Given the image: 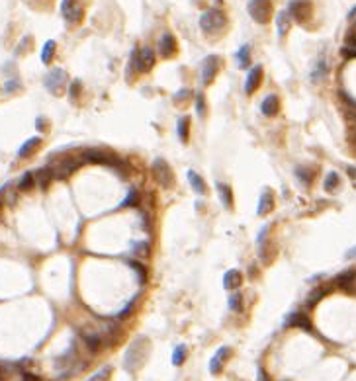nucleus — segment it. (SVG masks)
Masks as SVG:
<instances>
[{
  "label": "nucleus",
  "mask_w": 356,
  "mask_h": 381,
  "mask_svg": "<svg viewBox=\"0 0 356 381\" xmlns=\"http://www.w3.org/2000/svg\"><path fill=\"white\" fill-rule=\"evenodd\" d=\"M241 305H243V297H241V293H235L229 299V307H231V311H241Z\"/></svg>",
  "instance_id": "37"
},
{
  "label": "nucleus",
  "mask_w": 356,
  "mask_h": 381,
  "mask_svg": "<svg viewBox=\"0 0 356 381\" xmlns=\"http://www.w3.org/2000/svg\"><path fill=\"white\" fill-rule=\"evenodd\" d=\"M137 73H149L153 67H155V53L151 47H145V49H137Z\"/></svg>",
  "instance_id": "11"
},
{
  "label": "nucleus",
  "mask_w": 356,
  "mask_h": 381,
  "mask_svg": "<svg viewBox=\"0 0 356 381\" xmlns=\"http://www.w3.org/2000/svg\"><path fill=\"white\" fill-rule=\"evenodd\" d=\"M33 178H35V182H39V186L45 190V188L49 186V182L53 180V172H51L49 166H43V168H39V170L33 174Z\"/></svg>",
  "instance_id": "24"
},
{
  "label": "nucleus",
  "mask_w": 356,
  "mask_h": 381,
  "mask_svg": "<svg viewBox=\"0 0 356 381\" xmlns=\"http://www.w3.org/2000/svg\"><path fill=\"white\" fill-rule=\"evenodd\" d=\"M276 24H278V35L284 37V35L288 33V29H290V14H288L286 10L280 12L278 18H276Z\"/></svg>",
  "instance_id": "28"
},
{
  "label": "nucleus",
  "mask_w": 356,
  "mask_h": 381,
  "mask_svg": "<svg viewBox=\"0 0 356 381\" xmlns=\"http://www.w3.org/2000/svg\"><path fill=\"white\" fill-rule=\"evenodd\" d=\"M110 377H112V367L104 366V367H100L94 375H90L86 381H110Z\"/></svg>",
  "instance_id": "32"
},
{
  "label": "nucleus",
  "mask_w": 356,
  "mask_h": 381,
  "mask_svg": "<svg viewBox=\"0 0 356 381\" xmlns=\"http://www.w3.org/2000/svg\"><path fill=\"white\" fill-rule=\"evenodd\" d=\"M329 73V67H327L325 59H319L317 65L313 67V73H312V80L313 82H321L325 78V74Z\"/></svg>",
  "instance_id": "25"
},
{
  "label": "nucleus",
  "mask_w": 356,
  "mask_h": 381,
  "mask_svg": "<svg viewBox=\"0 0 356 381\" xmlns=\"http://www.w3.org/2000/svg\"><path fill=\"white\" fill-rule=\"evenodd\" d=\"M249 14L254 22L258 24H268L270 18H272V2H266V0H252L249 2Z\"/></svg>",
  "instance_id": "5"
},
{
  "label": "nucleus",
  "mask_w": 356,
  "mask_h": 381,
  "mask_svg": "<svg viewBox=\"0 0 356 381\" xmlns=\"http://www.w3.org/2000/svg\"><path fill=\"white\" fill-rule=\"evenodd\" d=\"M188 180H190V186H192V190L198 194V196H206V192H208V186H206V182H204V178L198 174V172H194V170H190L188 172Z\"/></svg>",
  "instance_id": "22"
},
{
  "label": "nucleus",
  "mask_w": 356,
  "mask_h": 381,
  "mask_svg": "<svg viewBox=\"0 0 356 381\" xmlns=\"http://www.w3.org/2000/svg\"><path fill=\"white\" fill-rule=\"evenodd\" d=\"M176 133H178V137H180L182 143L188 141V135H190V119H188V117H180V119H178Z\"/></svg>",
  "instance_id": "27"
},
{
  "label": "nucleus",
  "mask_w": 356,
  "mask_h": 381,
  "mask_svg": "<svg viewBox=\"0 0 356 381\" xmlns=\"http://www.w3.org/2000/svg\"><path fill=\"white\" fill-rule=\"evenodd\" d=\"M241 281H243V274L239 270H227L225 276H223V288L227 292H233L241 285Z\"/></svg>",
  "instance_id": "18"
},
{
  "label": "nucleus",
  "mask_w": 356,
  "mask_h": 381,
  "mask_svg": "<svg viewBox=\"0 0 356 381\" xmlns=\"http://www.w3.org/2000/svg\"><path fill=\"white\" fill-rule=\"evenodd\" d=\"M33 184H35V178H33V174H31V172H26V174L20 178L18 188H20L22 192H30L31 188H33Z\"/></svg>",
  "instance_id": "33"
},
{
  "label": "nucleus",
  "mask_w": 356,
  "mask_h": 381,
  "mask_svg": "<svg viewBox=\"0 0 356 381\" xmlns=\"http://www.w3.org/2000/svg\"><path fill=\"white\" fill-rule=\"evenodd\" d=\"M286 324H288V326H299V328H303V330H312V322H309V319H307L305 315H301V313H292V315L286 319Z\"/></svg>",
  "instance_id": "21"
},
{
  "label": "nucleus",
  "mask_w": 356,
  "mask_h": 381,
  "mask_svg": "<svg viewBox=\"0 0 356 381\" xmlns=\"http://www.w3.org/2000/svg\"><path fill=\"white\" fill-rule=\"evenodd\" d=\"M8 377H10V369H8V366L0 364V381H8Z\"/></svg>",
  "instance_id": "42"
},
{
  "label": "nucleus",
  "mask_w": 356,
  "mask_h": 381,
  "mask_svg": "<svg viewBox=\"0 0 356 381\" xmlns=\"http://www.w3.org/2000/svg\"><path fill=\"white\" fill-rule=\"evenodd\" d=\"M348 145L356 151V129H350V133H348Z\"/></svg>",
  "instance_id": "45"
},
{
  "label": "nucleus",
  "mask_w": 356,
  "mask_h": 381,
  "mask_svg": "<svg viewBox=\"0 0 356 381\" xmlns=\"http://www.w3.org/2000/svg\"><path fill=\"white\" fill-rule=\"evenodd\" d=\"M78 164H80V161H76L73 157H65V159L57 161L55 164H51L49 168H51V172H53V178L65 180V178H69V176L78 168Z\"/></svg>",
  "instance_id": "6"
},
{
  "label": "nucleus",
  "mask_w": 356,
  "mask_h": 381,
  "mask_svg": "<svg viewBox=\"0 0 356 381\" xmlns=\"http://www.w3.org/2000/svg\"><path fill=\"white\" fill-rule=\"evenodd\" d=\"M41 145V137H31V139H28L24 145L20 147V151H18V157L20 159H26V157H31L33 153H35V149Z\"/></svg>",
  "instance_id": "20"
},
{
  "label": "nucleus",
  "mask_w": 356,
  "mask_h": 381,
  "mask_svg": "<svg viewBox=\"0 0 356 381\" xmlns=\"http://www.w3.org/2000/svg\"><path fill=\"white\" fill-rule=\"evenodd\" d=\"M354 256H356V247L346 252V258H348V260H350V258H354Z\"/></svg>",
  "instance_id": "48"
},
{
  "label": "nucleus",
  "mask_w": 356,
  "mask_h": 381,
  "mask_svg": "<svg viewBox=\"0 0 356 381\" xmlns=\"http://www.w3.org/2000/svg\"><path fill=\"white\" fill-rule=\"evenodd\" d=\"M22 86L18 80H12V82H6V86H4V92H14V90H18V88Z\"/></svg>",
  "instance_id": "43"
},
{
  "label": "nucleus",
  "mask_w": 356,
  "mask_h": 381,
  "mask_svg": "<svg viewBox=\"0 0 356 381\" xmlns=\"http://www.w3.org/2000/svg\"><path fill=\"white\" fill-rule=\"evenodd\" d=\"M78 92H80V82H78V80H74L73 84H71V88H69V98H71L73 102H76Z\"/></svg>",
  "instance_id": "40"
},
{
  "label": "nucleus",
  "mask_w": 356,
  "mask_h": 381,
  "mask_svg": "<svg viewBox=\"0 0 356 381\" xmlns=\"http://www.w3.org/2000/svg\"><path fill=\"white\" fill-rule=\"evenodd\" d=\"M346 170H348V174L352 176V180H356V168H354V166H348Z\"/></svg>",
  "instance_id": "49"
},
{
  "label": "nucleus",
  "mask_w": 356,
  "mask_h": 381,
  "mask_svg": "<svg viewBox=\"0 0 356 381\" xmlns=\"http://www.w3.org/2000/svg\"><path fill=\"white\" fill-rule=\"evenodd\" d=\"M229 356H231V348H229V346L217 348V352L213 354V358L209 360V371H211L213 375H217L223 369V366H225V362L229 360Z\"/></svg>",
  "instance_id": "12"
},
{
  "label": "nucleus",
  "mask_w": 356,
  "mask_h": 381,
  "mask_svg": "<svg viewBox=\"0 0 356 381\" xmlns=\"http://www.w3.org/2000/svg\"><path fill=\"white\" fill-rule=\"evenodd\" d=\"M151 172H153V178H155V182H157L159 186H163V188H170V186H172L174 176H172V170H170V166L166 164V161L155 159V161H153V166H151Z\"/></svg>",
  "instance_id": "3"
},
{
  "label": "nucleus",
  "mask_w": 356,
  "mask_h": 381,
  "mask_svg": "<svg viewBox=\"0 0 356 381\" xmlns=\"http://www.w3.org/2000/svg\"><path fill=\"white\" fill-rule=\"evenodd\" d=\"M149 352H151V342H149L147 338H143V337L135 338L134 342L127 346V350H125V356H123V367H125L127 371L135 373L139 367L147 362Z\"/></svg>",
  "instance_id": "1"
},
{
  "label": "nucleus",
  "mask_w": 356,
  "mask_h": 381,
  "mask_svg": "<svg viewBox=\"0 0 356 381\" xmlns=\"http://www.w3.org/2000/svg\"><path fill=\"white\" fill-rule=\"evenodd\" d=\"M219 69H221V59L217 55H209L208 59H204V63H202V84L204 86L211 84L215 74L219 73Z\"/></svg>",
  "instance_id": "7"
},
{
  "label": "nucleus",
  "mask_w": 356,
  "mask_h": 381,
  "mask_svg": "<svg viewBox=\"0 0 356 381\" xmlns=\"http://www.w3.org/2000/svg\"><path fill=\"white\" fill-rule=\"evenodd\" d=\"M61 12H63V18H65L71 26L80 24V20H82V16H84L82 4L73 2V0H65V2H61Z\"/></svg>",
  "instance_id": "8"
},
{
  "label": "nucleus",
  "mask_w": 356,
  "mask_h": 381,
  "mask_svg": "<svg viewBox=\"0 0 356 381\" xmlns=\"http://www.w3.org/2000/svg\"><path fill=\"white\" fill-rule=\"evenodd\" d=\"M35 125H37V129H39V131H43V129H45V117H37V123H35Z\"/></svg>",
  "instance_id": "47"
},
{
  "label": "nucleus",
  "mask_w": 356,
  "mask_h": 381,
  "mask_svg": "<svg viewBox=\"0 0 356 381\" xmlns=\"http://www.w3.org/2000/svg\"><path fill=\"white\" fill-rule=\"evenodd\" d=\"M272 207H274V194H272V190L266 188V190H262V194H260L256 213H258V215H266V213L272 211Z\"/></svg>",
  "instance_id": "17"
},
{
  "label": "nucleus",
  "mask_w": 356,
  "mask_h": 381,
  "mask_svg": "<svg viewBox=\"0 0 356 381\" xmlns=\"http://www.w3.org/2000/svg\"><path fill=\"white\" fill-rule=\"evenodd\" d=\"M325 293H327L325 288H321V290H313L312 295L307 297V307H313V305H315V303H317V301H319V299H321Z\"/></svg>",
  "instance_id": "36"
},
{
  "label": "nucleus",
  "mask_w": 356,
  "mask_h": 381,
  "mask_svg": "<svg viewBox=\"0 0 356 381\" xmlns=\"http://www.w3.org/2000/svg\"><path fill=\"white\" fill-rule=\"evenodd\" d=\"M82 340H84L86 348H88L92 354L100 352L102 350V346H104V338L100 337L98 332H84V335H82Z\"/></svg>",
  "instance_id": "19"
},
{
  "label": "nucleus",
  "mask_w": 356,
  "mask_h": 381,
  "mask_svg": "<svg viewBox=\"0 0 356 381\" xmlns=\"http://www.w3.org/2000/svg\"><path fill=\"white\" fill-rule=\"evenodd\" d=\"M346 119H348V123L352 125V129H356V112L348 110V112H346Z\"/></svg>",
  "instance_id": "44"
},
{
  "label": "nucleus",
  "mask_w": 356,
  "mask_h": 381,
  "mask_svg": "<svg viewBox=\"0 0 356 381\" xmlns=\"http://www.w3.org/2000/svg\"><path fill=\"white\" fill-rule=\"evenodd\" d=\"M225 26H227V18L217 8H209L208 12H204L200 16V28H202L204 33H209V35L219 33Z\"/></svg>",
  "instance_id": "2"
},
{
  "label": "nucleus",
  "mask_w": 356,
  "mask_h": 381,
  "mask_svg": "<svg viewBox=\"0 0 356 381\" xmlns=\"http://www.w3.org/2000/svg\"><path fill=\"white\" fill-rule=\"evenodd\" d=\"M288 14L294 16L297 22L305 24V22H309V18H312L313 14L312 4L305 2V0H301V2H290V4H288Z\"/></svg>",
  "instance_id": "9"
},
{
  "label": "nucleus",
  "mask_w": 356,
  "mask_h": 381,
  "mask_svg": "<svg viewBox=\"0 0 356 381\" xmlns=\"http://www.w3.org/2000/svg\"><path fill=\"white\" fill-rule=\"evenodd\" d=\"M139 204V194H137V190H129L127 192V196H125V200L121 202V207H127V205H137Z\"/></svg>",
  "instance_id": "34"
},
{
  "label": "nucleus",
  "mask_w": 356,
  "mask_h": 381,
  "mask_svg": "<svg viewBox=\"0 0 356 381\" xmlns=\"http://www.w3.org/2000/svg\"><path fill=\"white\" fill-rule=\"evenodd\" d=\"M82 161L86 162H94V164H106V166H114L118 164V159L110 153H104V151H86L82 155Z\"/></svg>",
  "instance_id": "10"
},
{
  "label": "nucleus",
  "mask_w": 356,
  "mask_h": 381,
  "mask_svg": "<svg viewBox=\"0 0 356 381\" xmlns=\"http://www.w3.org/2000/svg\"><path fill=\"white\" fill-rule=\"evenodd\" d=\"M339 184H341V176L337 174V172H329L325 178L323 188H325L327 192H335L337 188H339Z\"/></svg>",
  "instance_id": "30"
},
{
  "label": "nucleus",
  "mask_w": 356,
  "mask_h": 381,
  "mask_svg": "<svg viewBox=\"0 0 356 381\" xmlns=\"http://www.w3.org/2000/svg\"><path fill=\"white\" fill-rule=\"evenodd\" d=\"M237 65L239 69H247L251 65V47L249 45H241L237 51Z\"/></svg>",
  "instance_id": "26"
},
{
  "label": "nucleus",
  "mask_w": 356,
  "mask_h": 381,
  "mask_svg": "<svg viewBox=\"0 0 356 381\" xmlns=\"http://www.w3.org/2000/svg\"><path fill=\"white\" fill-rule=\"evenodd\" d=\"M186 98H192V92H190L188 88H182L180 92H176V94H174V102H178V104L184 102Z\"/></svg>",
  "instance_id": "39"
},
{
  "label": "nucleus",
  "mask_w": 356,
  "mask_h": 381,
  "mask_svg": "<svg viewBox=\"0 0 356 381\" xmlns=\"http://www.w3.org/2000/svg\"><path fill=\"white\" fill-rule=\"evenodd\" d=\"M176 53V39L170 33H164L159 39V55L163 59H170Z\"/></svg>",
  "instance_id": "15"
},
{
  "label": "nucleus",
  "mask_w": 356,
  "mask_h": 381,
  "mask_svg": "<svg viewBox=\"0 0 356 381\" xmlns=\"http://www.w3.org/2000/svg\"><path fill=\"white\" fill-rule=\"evenodd\" d=\"M186 360V344H178L174 352H172V364L174 366H182Z\"/></svg>",
  "instance_id": "31"
},
{
  "label": "nucleus",
  "mask_w": 356,
  "mask_h": 381,
  "mask_svg": "<svg viewBox=\"0 0 356 381\" xmlns=\"http://www.w3.org/2000/svg\"><path fill=\"white\" fill-rule=\"evenodd\" d=\"M260 82H262V67L256 65V67H252L251 71H249V74H247V80H245V92H247V94H252L256 88L260 86Z\"/></svg>",
  "instance_id": "14"
},
{
  "label": "nucleus",
  "mask_w": 356,
  "mask_h": 381,
  "mask_svg": "<svg viewBox=\"0 0 356 381\" xmlns=\"http://www.w3.org/2000/svg\"><path fill=\"white\" fill-rule=\"evenodd\" d=\"M341 55L344 59H356V47H342Z\"/></svg>",
  "instance_id": "41"
},
{
  "label": "nucleus",
  "mask_w": 356,
  "mask_h": 381,
  "mask_svg": "<svg viewBox=\"0 0 356 381\" xmlns=\"http://www.w3.org/2000/svg\"><path fill=\"white\" fill-rule=\"evenodd\" d=\"M215 188H217V194H219L221 204L225 205L227 209H231V207H233V192H231V188H229L227 184H223V182H217Z\"/></svg>",
  "instance_id": "23"
},
{
  "label": "nucleus",
  "mask_w": 356,
  "mask_h": 381,
  "mask_svg": "<svg viewBox=\"0 0 356 381\" xmlns=\"http://www.w3.org/2000/svg\"><path fill=\"white\" fill-rule=\"evenodd\" d=\"M22 379H24V381H41L37 375H33V373H24V375H22Z\"/></svg>",
  "instance_id": "46"
},
{
  "label": "nucleus",
  "mask_w": 356,
  "mask_h": 381,
  "mask_svg": "<svg viewBox=\"0 0 356 381\" xmlns=\"http://www.w3.org/2000/svg\"><path fill=\"white\" fill-rule=\"evenodd\" d=\"M296 174L299 176V178H301V182H303L305 186H307V184L312 182V172H309V170H305L303 166H301V168H297V170H296Z\"/></svg>",
  "instance_id": "38"
},
{
  "label": "nucleus",
  "mask_w": 356,
  "mask_h": 381,
  "mask_svg": "<svg viewBox=\"0 0 356 381\" xmlns=\"http://www.w3.org/2000/svg\"><path fill=\"white\" fill-rule=\"evenodd\" d=\"M260 112L264 114L266 117H274L278 112H280V100L276 94H268L266 98L262 100L260 104Z\"/></svg>",
  "instance_id": "16"
},
{
  "label": "nucleus",
  "mask_w": 356,
  "mask_h": 381,
  "mask_svg": "<svg viewBox=\"0 0 356 381\" xmlns=\"http://www.w3.org/2000/svg\"><path fill=\"white\" fill-rule=\"evenodd\" d=\"M43 84L51 94L61 96L65 92V86H67V73L63 69H53V71H49L45 74Z\"/></svg>",
  "instance_id": "4"
},
{
  "label": "nucleus",
  "mask_w": 356,
  "mask_h": 381,
  "mask_svg": "<svg viewBox=\"0 0 356 381\" xmlns=\"http://www.w3.org/2000/svg\"><path fill=\"white\" fill-rule=\"evenodd\" d=\"M335 283H337V288H341L342 292L356 293V272L354 270H346V272H342V274L337 276Z\"/></svg>",
  "instance_id": "13"
},
{
  "label": "nucleus",
  "mask_w": 356,
  "mask_h": 381,
  "mask_svg": "<svg viewBox=\"0 0 356 381\" xmlns=\"http://www.w3.org/2000/svg\"><path fill=\"white\" fill-rule=\"evenodd\" d=\"M196 114L200 117L206 116V100H204V94H196Z\"/></svg>",
  "instance_id": "35"
},
{
  "label": "nucleus",
  "mask_w": 356,
  "mask_h": 381,
  "mask_svg": "<svg viewBox=\"0 0 356 381\" xmlns=\"http://www.w3.org/2000/svg\"><path fill=\"white\" fill-rule=\"evenodd\" d=\"M55 41L53 39H49V41H45L43 49H41V63L43 65H49L51 63V59H53V55H55Z\"/></svg>",
  "instance_id": "29"
}]
</instances>
